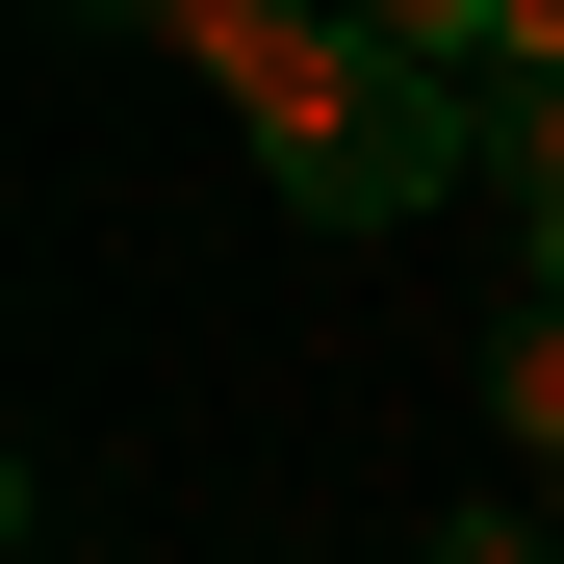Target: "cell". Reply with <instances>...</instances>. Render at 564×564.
<instances>
[{"mask_svg":"<svg viewBox=\"0 0 564 564\" xmlns=\"http://www.w3.org/2000/svg\"><path fill=\"white\" fill-rule=\"evenodd\" d=\"M104 26H154L206 104L257 129V180L308 231H411V206H488V77H411L359 52L334 0H104Z\"/></svg>","mask_w":564,"mask_h":564,"instance_id":"6da1fadb","label":"cell"},{"mask_svg":"<svg viewBox=\"0 0 564 564\" xmlns=\"http://www.w3.org/2000/svg\"><path fill=\"white\" fill-rule=\"evenodd\" d=\"M488 436L564 488V282H513V334H488Z\"/></svg>","mask_w":564,"mask_h":564,"instance_id":"7a4b0ae2","label":"cell"},{"mask_svg":"<svg viewBox=\"0 0 564 564\" xmlns=\"http://www.w3.org/2000/svg\"><path fill=\"white\" fill-rule=\"evenodd\" d=\"M488 206H564V77H488Z\"/></svg>","mask_w":564,"mask_h":564,"instance_id":"3957f363","label":"cell"},{"mask_svg":"<svg viewBox=\"0 0 564 564\" xmlns=\"http://www.w3.org/2000/svg\"><path fill=\"white\" fill-rule=\"evenodd\" d=\"M436 564H564V539H539V513H462V539H436Z\"/></svg>","mask_w":564,"mask_h":564,"instance_id":"277c9868","label":"cell"},{"mask_svg":"<svg viewBox=\"0 0 564 564\" xmlns=\"http://www.w3.org/2000/svg\"><path fill=\"white\" fill-rule=\"evenodd\" d=\"M539 282H564V206H539Z\"/></svg>","mask_w":564,"mask_h":564,"instance_id":"5b68a950","label":"cell"}]
</instances>
